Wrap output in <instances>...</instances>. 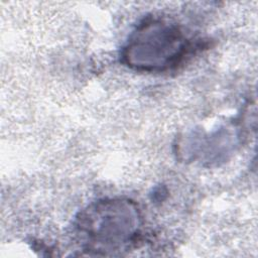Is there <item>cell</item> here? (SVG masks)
Returning a JSON list of instances; mask_svg holds the SVG:
<instances>
[{
	"mask_svg": "<svg viewBox=\"0 0 258 258\" xmlns=\"http://www.w3.org/2000/svg\"><path fill=\"white\" fill-rule=\"evenodd\" d=\"M120 202L97 205L82 218L81 231L88 236L96 251H116L128 242L135 232L134 218Z\"/></svg>",
	"mask_w": 258,
	"mask_h": 258,
	"instance_id": "cell-1",
	"label": "cell"
},
{
	"mask_svg": "<svg viewBox=\"0 0 258 258\" xmlns=\"http://www.w3.org/2000/svg\"><path fill=\"white\" fill-rule=\"evenodd\" d=\"M184 40L178 28L152 23L138 31L128 49H136L139 52L145 50L146 56L141 67L164 68L173 64L182 56L185 48Z\"/></svg>",
	"mask_w": 258,
	"mask_h": 258,
	"instance_id": "cell-2",
	"label": "cell"
}]
</instances>
